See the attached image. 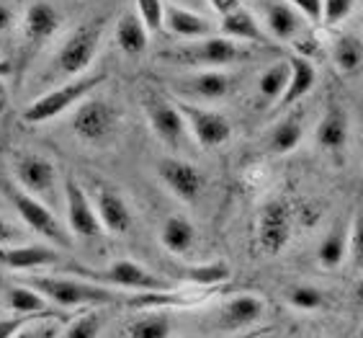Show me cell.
I'll use <instances>...</instances> for the list:
<instances>
[{
  "label": "cell",
  "mask_w": 363,
  "mask_h": 338,
  "mask_svg": "<svg viewBox=\"0 0 363 338\" xmlns=\"http://www.w3.org/2000/svg\"><path fill=\"white\" fill-rule=\"evenodd\" d=\"M23 233L16 225H11L3 214H0V248L3 246H21Z\"/></svg>",
  "instance_id": "41"
},
{
  "label": "cell",
  "mask_w": 363,
  "mask_h": 338,
  "mask_svg": "<svg viewBox=\"0 0 363 338\" xmlns=\"http://www.w3.org/2000/svg\"><path fill=\"white\" fill-rule=\"evenodd\" d=\"M353 297H356V305H358V307H363V274H361V279L356 282V289H353Z\"/></svg>",
  "instance_id": "46"
},
{
  "label": "cell",
  "mask_w": 363,
  "mask_h": 338,
  "mask_svg": "<svg viewBox=\"0 0 363 338\" xmlns=\"http://www.w3.org/2000/svg\"><path fill=\"white\" fill-rule=\"evenodd\" d=\"M93 207H96L98 219H101V225L108 235H126L132 230V209L116 189L98 183L96 191H93Z\"/></svg>",
  "instance_id": "17"
},
{
  "label": "cell",
  "mask_w": 363,
  "mask_h": 338,
  "mask_svg": "<svg viewBox=\"0 0 363 338\" xmlns=\"http://www.w3.org/2000/svg\"><path fill=\"white\" fill-rule=\"evenodd\" d=\"M157 176L168 186L170 194L183 205H196L203 186H206V176L196 168L194 163L183 160V158H162L157 163Z\"/></svg>",
  "instance_id": "13"
},
{
  "label": "cell",
  "mask_w": 363,
  "mask_h": 338,
  "mask_svg": "<svg viewBox=\"0 0 363 338\" xmlns=\"http://www.w3.org/2000/svg\"><path fill=\"white\" fill-rule=\"evenodd\" d=\"M113 36H116V44L126 57H142L150 47V31L140 21L137 11L121 16L116 28H113Z\"/></svg>",
  "instance_id": "25"
},
{
  "label": "cell",
  "mask_w": 363,
  "mask_h": 338,
  "mask_svg": "<svg viewBox=\"0 0 363 338\" xmlns=\"http://www.w3.org/2000/svg\"><path fill=\"white\" fill-rule=\"evenodd\" d=\"M106 78H108L106 72H85L80 78H72L70 83L52 88L23 109L21 119L26 124H44V121H52L67 111H75L85 99H91L96 88L106 83Z\"/></svg>",
  "instance_id": "3"
},
{
  "label": "cell",
  "mask_w": 363,
  "mask_h": 338,
  "mask_svg": "<svg viewBox=\"0 0 363 338\" xmlns=\"http://www.w3.org/2000/svg\"><path fill=\"white\" fill-rule=\"evenodd\" d=\"M165 0H134V11L150 34H157L165 28Z\"/></svg>",
  "instance_id": "34"
},
{
  "label": "cell",
  "mask_w": 363,
  "mask_h": 338,
  "mask_svg": "<svg viewBox=\"0 0 363 338\" xmlns=\"http://www.w3.org/2000/svg\"><path fill=\"white\" fill-rule=\"evenodd\" d=\"M8 106H11V93H8L6 83H3V78H0V114H6Z\"/></svg>",
  "instance_id": "45"
},
{
  "label": "cell",
  "mask_w": 363,
  "mask_h": 338,
  "mask_svg": "<svg viewBox=\"0 0 363 338\" xmlns=\"http://www.w3.org/2000/svg\"><path fill=\"white\" fill-rule=\"evenodd\" d=\"M11 23H13V11L6 3H0V31H6Z\"/></svg>",
  "instance_id": "43"
},
{
  "label": "cell",
  "mask_w": 363,
  "mask_h": 338,
  "mask_svg": "<svg viewBox=\"0 0 363 338\" xmlns=\"http://www.w3.org/2000/svg\"><path fill=\"white\" fill-rule=\"evenodd\" d=\"M142 111L147 116V124L155 132V137L170 150H181L186 145V119H183L181 109L173 99H168L165 93L157 88H145L142 93Z\"/></svg>",
  "instance_id": "8"
},
{
  "label": "cell",
  "mask_w": 363,
  "mask_h": 338,
  "mask_svg": "<svg viewBox=\"0 0 363 338\" xmlns=\"http://www.w3.org/2000/svg\"><path fill=\"white\" fill-rule=\"evenodd\" d=\"M348 256L353 268H363V212H358L350 222V238H348Z\"/></svg>",
  "instance_id": "37"
},
{
  "label": "cell",
  "mask_w": 363,
  "mask_h": 338,
  "mask_svg": "<svg viewBox=\"0 0 363 338\" xmlns=\"http://www.w3.org/2000/svg\"><path fill=\"white\" fill-rule=\"evenodd\" d=\"M60 261V251L52 246H3L0 248V266L13 268V271H34V268L52 266Z\"/></svg>",
  "instance_id": "22"
},
{
  "label": "cell",
  "mask_w": 363,
  "mask_h": 338,
  "mask_svg": "<svg viewBox=\"0 0 363 338\" xmlns=\"http://www.w3.org/2000/svg\"><path fill=\"white\" fill-rule=\"evenodd\" d=\"M286 83H289V60H279V62L268 65L258 80L260 104L266 106L279 104L284 91H286Z\"/></svg>",
  "instance_id": "29"
},
{
  "label": "cell",
  "mask_w": 363,
  "mask_h": 338,
  "mask_svg": "<svg viewBox=\"0 0 363 338\" xmlns=\"http://www.w3.org/2000/svg\"><path fill=\"white\" fill-rule=\"evenodd\" d=\"M173 320L165 312H142L126 323V338H170Z\"/></svg>",
  "instance_id": "30"
},
{
  "label": "cell",
  "mask_w": 363,
  "mask_h": 338,
  "mask_svg": "<svg viewBox=\"0 0 363 338\" xmlns=\"http://www.w3.org/2000/svg\"><path fill=\"white\" fill-rule=\"evenodd\" d=\"M13 170H16V183L23 191H28L31 197H39L42 202L55 197L57 168L52 165L49 158L36 156V153H21V156H16Z\"/></svg>",
  "instance_id": "14"
},
{
  "label": "cell",
  "mask_w": 363,
  "mask_h": 338,
  "mask_svg": "<svg viewBox=\"0 0 363 338\" xmlns=\"http://www.w3.org/2000/svg\"><path fill=\"white\" fill-rule=\"evenodd\" d=\"M121 111L119 106L108 99H85L72 111L70 127L75 137L85 145H106L119 132Z\"/></svg>",
  "instance_id": "7"
},
{
  "label": "cell",
  "mask_w": 363,
  "mask_h": 338,
  "mask_svg": "<svg viewBox=\"0 0 363 338\" xmlns=\"http://www.w3.org/2000/svg\"><path fill=\"white\" fill-rule=\"evenodd\" d=\"M307 18L299 11H294L291 6H286L284 0H268L266 3V26L273 39L296 44L307 34Z\"/></svg>",
  "instance_id": "20"
},
{
  "label": "cell",
  "mask_w": 363,
  "mask_h": 338,
  "mask_svg": "<svg viewBox=\"0 0 363 338\" xmlns=\"http://www.w3.org/2000/svg\"><path fill=\"white\" fill-rule=\"evenodd\" d=\"M72 274L83 276L88 282L104 284V287L119 289V292H134V295H147V292H170V284L162 276L152 274L150 268L132 258H119L104 268H67Z\"/></svg>",
  "instance_id": "5"
},
{
  "label": "cell",
  "mask_w": 363,
  "mask_h": 338,
  "mask_svg": "<svg viewBox=\"0 0 363 338\" xmlns=\"http://www.w3.org/2000/svg\"><path fill=\"white\" fill-rule=\"evenodd\" d=\"M348 137H350L348 111H345L340 104L333 101V104L325 109L320 124H317V129H315L317 148L330 153V156H342L345 148H348Z\"/></svg>",
  "instance_id": "19"
},
{
  "label": "cell",
  "mask_w": 363,
  "mask_h": 338,
  "mask_svg": "<svg viewBox=\"0 0 363 338\" xmlns=\"http://www.w3.org/2000/svg\"><path fill=\"white\" fill-rule=\"evenodd\" d=\"M60 26H62V13L52 3H47V0L31 3L26 16H23V50H26V60L36 50H42L44 44L60 31Z\"/></svg>",
  "instance_id": "15"
},
{
  "label": "cell",
  "mask_w": 363,
  "mask_h": 338,
  "mask_svg": "<svg viewBox=\"0 0 363 338\" xmlns=\"http://www.w3.org/2000/svg\"><path fill=\"white\" fill-rule=\"evenodd\" d=\"M104 331V315L91 307V310H85L83 315H77L70 325H67V331L62 333V338H98Z\"/></svg>",
  "instance_id": "33"
},
{
  "label": "cell",
  "mask_w": 363,
  "mask_h": 338,
  "mask_svg": "<svg viewBox=\"0 0 363 338\" xmlns=\"http://www.w3.org/2000/svg\"><path fill=\"white\" fill-rule=\"evenodd\" d=\"M294 11H299L309 23H322V0H284Z\"/></svg>",
  "instance_id": "38"
},
{
  "label": "cell",
  "mask_w": 363,
  "mask_h": 338,
  "mask_svg": "<svg viewBox=\"0 0 363 338\" xmlns=\"http://www.w3.org/2000/svg\"><path fill=\"white\" fill-rule=\"evenodd\" d=\"M330 50L333 62L340 72H358L363 67V42L356 34H340Z\"/></svg>",
  "instance_id": "31"
},
{
  "label": "cell",
  "mask_w": 363,
  "mask_h": 338,
  "mask_svg": "<svg viewBox=\"0 0 363 338\" xmlns=\"http://www.w3.org/2000/svg\"><path fill=\"white\" fill-rule=\"evenodd\" d=\"M206 6L224 18L227 13H232V11H238V8L242 6V0H206Z\"/></svg>",
  "instance_id": "42"
},
{
  "label": "cell",
  "mask_w": 363,
  "mask_h": 338,
  "mask_svg": "<svg viewBox=\"0 0 363 338\" xmlns=\"http://www.w3.org/2000/svg\"><path fill=\"white\" fill-rule=\"evenodd\" d=\"M361 26H363V13H361Z\"/></svg>",
  "instance_id": "49"
},
{
  "label": "cell",
  "mask_w": 363,
  "mask_h": 338,
  "mask_svg": "<svg viewBox=\"0 0 363 338\" xmlns=\"http://www.w3.org/2000/svg\"><path fill=\"white\" fill-rule=\"evenodd\" d=\"M317 85V70L312 60L309 57H301V55H291L289 57V83H286V91L281 96V101L273 109L276 111H284L289 106L299 104L304 96L315 91Z\"/></svg>",
  "instance_id": "21"
},
{
  "label": "cell",
  "mask_w": 363,
  "mask_h": 338,
  "mask_svg": "<svg viewBox=\"0 0 363 338\" xmlns=\"http://www.w3.org/2000/svg\"><path fill=\"white\" fill-rule=\"evenodd\" d=\"M227 276H230V266L217 261V263H203V266L186 268L183 279H189V282L199 284V287H214L219 282H227Z\"/></svg>",
  "instance_id": "35"
},
{
  "label": "cell",
  "mask_w": 363,
  "mask_h": 338,
  "mask_svg": "<svg viewBox=\"0 0 363 338\" xmlns=\"http://www.w3.org/2000/svg\"><path fill=\"white\" fill-rule=\"evenodd\" d=\"M36 320V317H26V315H11V317H0V338H13L16 333L21 331L23 325Z\"/></svg>",
  "instance_id": "40"
},
{
  "label": "cell",
  "mask_w": 363,
  "mask_h": 338,
  "mask_svg": "<svg viewBox=\"0 0 363 338\" xmlns=\"http://www.w3.org/2000/svg\"><path fill=\"white\" fill-rule=\"evenodd\" d=\"M157 60L175 67H196V70H227L232 65L252 60L247 44L232 42L227 36H209L201 42H189L181 47H170L157 55Z\"/></svg>",
  "instance_id": "2"
},
{
  "label": "cell",
  "mask_w": 363,
  "mask_h": 338,
  "mask_svg": "<svg viewBox=\"0 0 363 338\" xmlns=\"http://www.w3.org/2000/svg\"><path fill=\"white\" fill-rule=\"evenodd\" d=\"M6 302L8 310L13 315H26V317H52V312L47 310V297L39 295L31 284H16L6 292Z\"/></svg>",
  "instance_id": "28"
},
{
  "label": "cell",
  "mask_w": 363,
  "mask_h": 338,
  "mask_svg": "<svg viewBox=\"0 0 363 338\" xmlns=\"http://www.w3.org/2000/svg\"><path fill=\"white\" fill-rule=\"evenodd\" d=\"M57 336H60V328L55 323H36V320H31L13 338H57Z\"/></svg>",
  "instance_id": "39"
},
{
  "label": "cell",
  "mask_w": 363,
  "mask_h": 338,
  "mask_svg": "<svg viewBox=\"0 0 363 338\" xmlns=\"http://www.w3.org/2000/svg\"><path fill=\"white\" fill-rule=\"evenodd\" d=\"M104 26L106 18H93V21L75 28L67 36V42L60 47L55 60H52L55 75H62V78H80V75H85L98 55V47H101V39H104Z\"/></svg>",
  "instance_id": "6"
},
{
  "label": "cell",
  "mask_w": 363,
  "mask_h": 338,
  "mask_svg": "<svg viewBox=\"0 0 363 338\" xmlns=\"http://www.w3.org/2000/svg\"><path fill=\"white\" fill-rule=\"evenodd\" d=\"M348 238L350 225L337 219L335 225L328 230V235L320 240V246H317V263L325 271H335V268H340L345 263V258H348Z\"/></svg>",
  "instance_id": "24"
},
{
  "label": "cell",
  "mask_w": 363,
  "mask_h": 338,
  "mask_svg": "<svg viewBox=\"0 0 363 338\" xmlns=\"http://www.w3.org/2000/svg\"><path fill=\"white\" fill-rule=\"evenodd\" d=\"M65 207H67V230L72 238L88 240V243L104 238L106 230L98 219L93 199L72 176L65 178Z\"/></svg>",
  "instance_id": "11"
},
{
  "label": "cell",
  "mask_w": 363,
  "mask_h": 338,
  "mask_svg": "<svg viewBox=\"0 0 363 338\" xmlns=\"http://www.w3.org/2000/svg\"><path fill=\"white\" fill-rule=\"evenodd\" d=\"M219 31H222V36L240 44H268L266 28L260 26L258 18L242 6L224 16L222 21H219Z\"/></svg>",
  "instance_id": "23"
},
{
  "label": "cell",
  "mask_w": 363,
  "mask_h": 338,
  "mask_svg": "<svg viewBox=\"0 0 363 338\" xmlns=\"http://www.w3.org/2000/svg\"><path fill=\"white\" fill-rule=\"evenodd\" d=\"M160 240L173 256H189L196 246V227L183 214H170L160 227Z\"/></svg>",
  "instance_id": "26"
},
{
  "label": "cell",
  "mask_w": 363,
  "mask_h": 338,
  "mask_svg": "<svg viewBox=\"0 0 363 338\" xmlns=\"http://www.w3.org/2000/svg\"><path fill=\"white\" fill-rule=\"evenodd\" d=\"M263 333H268V328H266V331H255V333H245V336H240V338H255V336H263Z\"/></svg>",
  "instance_id": "48"
},
{
  "label": "cell",
  "mask_w": 363,
  "mask_h": 338,
  "mask_svg": "<svg viewBox=\"0 0 363 338\" xmlns=\"http://www.w3.org/2000/svg\"><path fill=\"white\" fill-rule=\"evenodd\" d=\"M175 104H178L183 119H186L189 134L201 148L214 150V148H222L224 142H230L232 124L224 114L214 111V109H203L199 104H189V101H181V99H175Z\"/></svg>",
  "instance_id": "12"
},
{
  "label": "cell",
  "mask_w": 363,
  "mask_h": 338,
  "mask_svg": "<svg viewBox=\"0 0 363 338\" xmlns=\"http://www.w3.org/2000/svg\"><path fill=\"white\" fill-rule=\"evenodd\" d=\"M356 0H322V23L325 26H337L353 13Z\"/></svg>",
  "instance_id": "36"
},
{
  "label": "cell",
  "mask_w": 363,
  "mask_h": 338,
  "mask_svg": "<svg viewBox=\"0 0 363 338\" xmlns=\"http://www.w3.org/2000/svg\"><path fill=\"white\" fill-rule=\"evenodd\" d=\"M286 302L299 312H317L328 305V297L312 284H294L286 289Z\"/></svg>",
  "instance_id": "32"
},
{
  "label": "cell",
  "mask_w": 363,
  "mask_h": 338,
  "mask_svg": "<svg viewBox=\"0 0 363 338\" xmlns=\"http://www.w3.org/2000/svg\"><path fill=\"white\" fill-rule=\"evenodd\" d=\"M294 233V209L286 199L273 197L268 199L258 214V227H255V240L258 248L266 256H279L289 246Z\"/></svg>",
  "instance_id": "10"
},
{
  "label": "cell",
  "mask_w": 363,
  "mask_h": 338,
  "mask_svg": "<svg viewBox=\"0 0 363 338\" xmlns=\"http://www.w3.org/2000/svg\"><path fill=\"white\" fill-rule=\"evenodd\" d=\"M28 284L39 295L47 297V302H55L57 307H65V310H72V307H108V305L147 307L152 302V292L129 295V292H119V289L88 282L83 276H31Z\"/></svg>",
  "instance_id": "1"
},
{
  "label": "cell",
  "mask_w": 363,
  "mask_h": 338,
  "mask_svg": "<svg viewBox=\"0 0 363 338\" xmlns=\"http://www.w3.org/2000/svg\"><path fill=\"white\" fill-rule=\"evenodd\" d=\"M263 315H266V302L258 295H235L219 307L214 325L222 333H238L255 325Z\"/></svg>",
  "instance_id": "16"
},
{
  "label": "cell",
  "mask_w": 363,
  "mask_h": 338,
  "mask_svg": "<svg viewBox=\"0 0 363 338\" xmlns=\"http://www.w3.org/2000/svg\"><path fill=\"white\" fill-rule=\"evenodd\" d=\"M165 28L183 42H201V39L217 36L219 23H214L199 11H189V8L168 3L165 6Z\"/></svg>",
  "instance_id": "18"
},
{
  "label": "cell",
  "mask_w": 363,
  "mask_h": 338,
  "mask_svg": "<svg viewBox=\"0 0 363 338\" xmlns=\"http://www.w3.org/2000/svg\"><path fill=\"white\" fill-rule=\"evenodd\" d=\"M170 3L181 8H189V11H199V13H201V8L206 6V0H170Z\"/></svg>",
  "instance_id": "44"
},
{
  "label": "cell",
  "mask_w": 363,
  "mask_h": 338,
  "mask_svg": "<svg viewBox=\"0 0 363 338\" xmlns=\"http://www.w3.org/2000/svg\"><path fill=\"white\" fill-rule=\"evenodd\" d=\"M301 140H304V121L299 114H289L281 116L268 132V150L273 156H289L299 148Z\"/></svg>",
  "instance_id": "27"
},
{
  "label": "cell",
  "mask_w": 363,
  "mask_h": 338,
  "mask_svg": "<svg viewBox=\"0 0 363 338\" xmlns=\"http://www.w3.org/2000/svg\"><path fill=\"white\" fill-rule=\"evenodd\" d=\"M8 75H11V62L0 60V78H8Z\"/></svg>",
  "instance_id": "47"
},
{
  "label": "cell",
  "mask_w": 363,
  "mask_h": 338,
  "mask_svg": "<svg viewBox=\"0 0 363 338\" xmlns=\"http://www.w3.org/2000/svg\"><path fill=\"white\" fill-rule=\"evenodd\" d=\"M0 186H3V194H6V199L13 205V209L18 212V217L26 222L28 230H34L36 235H42L47 243H52V246H60V248H72V235L70 230L60 222V217H57L55 212L49 209L47 205H44L39 197H31L28 191H23L18 183L13 181H0Z\"/></svg>",
  "instance_id": "4"
},
{
  "label": "cell",
  "mask_w": 363,
  "mask_h": 338,
  "mask_svg": "<svg viewBox=\"0 0 363 338\" xmlns=\"http://www.w3.org/2000/svg\"><path fill=\"white\" fill-rule=\"evenodd\" d=\"M168 85L173 88L178 96H183L181 101H224L235 96L240 88V75L232 70H199L194 75H183V78L168 80Z\"/></svg>",
  "instance_id": "9"
}]
</instances>
